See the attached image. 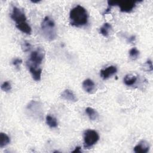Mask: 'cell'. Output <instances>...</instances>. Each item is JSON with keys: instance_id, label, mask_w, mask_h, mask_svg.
I'll return each mask as SVG.
<instances>
[{"instance_id": "obj_21", "label": "cell", "mask_w": 153, "mask_h": 153, "mask_svg": "<svg viewBox=\"0 0 153 153\" xmlns=\"http://www.w3.org/2000/svg\"><path fill=\"white\" fill-rule=\"evenodd\" d=\"M22 63V60L20 59H19V58L15 59L13 60V62H12L13 65L14 66H17V67H18Z\"/></svg>"}, {"instance_id": "obj_16", "label": "cell", "mask_w": 153, "mask_h": 153, "mask_svg": "<svg viewBox=\"0 0 153 153\" xmlns=\"http://www.w3.org/2000/svg\"><path fill=\"white\" fill-rule=\"evenodd\" d=\"M45 121H46L47 124L51 128H56L58 126V123L57 121L56 118L51 115H47Z\"/></svg>"}, {"instance_id": "obj_7", "label": "cell", "mask_w": 153, "mask_h": 153, "mask_svg": "<svg viewBox=\"0 0 153 153\" xmlns=\"http://www.w3.org/2000/svg\"><path fill=\"white\" fill-rule=\"evenodd\" d=\"M117 72V68L115 66H109L100 71V75L103 79H107Z\"/></svg>"}, {"instance_id": "obj_6", "label": "cell", "mask_w": 153, "mask_h": 153, "mask_svg": "<svg viewBox=\"0 0 153 153\" xmlns=\"http://www.w3.org/2000/svg\"><path fill=\"white\" fill-rule=\"evenodd\" d=\"M138 1H118L117 5L119 6L120 11L124 13H129L135 7L136 3Z\"/></svg>"}, {"instance_id": "obj_19", "label": "cell", "mask_w": 153, "mask_h": 153, "mask_svg": "<svg viewBox=\"0 0 153 153\" xmlns=\"http://www.w3.org/2000/svg\"><path fill=\"white\" fill-rule=\"evenodd\" d=\"M2 90L5 92H8L11 90V85L9 81H4L1 86Z\"/></svg>"}, {"instance_id": "obj_3", "label": "cell", "mask_w": 153, "mask_h": 153, "mask_svg": "<svg viewBox=\"0 0 153 153\" xmlns=\"http://www.w3.org/2000/svg\"><path fill=\"white\" fill-rule=\"evenodd\" d=\"M84 147L85 149H89L96 144L99 139L98 133L94 130L88 129L84 133Z\"/></svg>"}, {"instance_id": "obj_22", "label": "cell", "mask_w": 153, "mask_h": 153, "mask_svg": "<svg viewBox=\"0 0 153 153\" xmlns=\"http://www.w3.org/2000/svg\"><path fill=\"white\" fill-rule=\"evenodd\" d=\"M145 65L148 68V71H152V61L151 60H148L146 63H145Z\"/></svg>"}, {"instance_id": "obj_1", "label": "cell", "mask_w": 153, "mask_h": 153, "mask_svg": "<svg viewBox=\"0 0 153 153\" xmlns=\"http://www.w3.org/2000/svg\"><path fill=\"white\" fill-rule=\"evenodd\" d=\"M88 13L86 9L78 5L72 8L69 13L70 23L76 27H81L88 22Z\"/></svg>"}, {"instance_id": "obj_9", "label": "cell", "mask_w": 153, "mask_h": 153, "mask_svg": "<svg viewBox=\"0 0 153 153\" xmlns=\"http://www.w3.org/2000/svg\"><path fill=\"white\" fill-rule=\"evenodd\" d=\"M82 88L85 91L89 94H92L96 91V85L90 79H86L82 82Z\"/></svg>"}, {"instance_id": "obj_20", "label": "cell", "mask_w": 153, "mask_h": 153, "mask_svg": "<svg viewBox=\"0 0 153 153\" xmlns=\"http://www.w3.org/2000/svg\"><path fill=\"white\" fill-rule=\"evenodd\" d=\"M22 47L23 51L25 52H26L30 50V48L31 47V45L27 41H24V42L22 44Z\"/></svg>"}, {"instance_id": "obj_23", "label": "cell", "mask_w": 153, "mask_h": 153, "mask_svg": "<svg viewBox=\"0 0 153 153\" xmlns=\"http://www.w3.org/2000/svg\"><path fill=\"white\" fill-rule=\"evenodd\" d=\"M135 39H136V36L134 35H132L128 38L127 42H133L135 41Z\"/></svg>"}, {"instance_id": "obj_2", "label": "cell", "mask_w": 153, "mask_h": 153, "mask_svg": "<svg viewBox=\"0 0 153 153\" xmlns=\"http://www.w3.org/2000/svg\"><path fill=\"white\" fill-rule=\"evenodd\" d=\"M41 30L44 36L48 41H53L57 36L55 23L48 16H46L42 21Z\"/></svg>"}, {"instance_id": "obj_17", "label": "cell", "mask_w": 153, "mask_h": 153, "mask_svg": "<svg viewBox=\"0 0 153 153\" xmlns=\"http://www.w3.org/2000/svg\"><path fill=\"white\" fill-rule=\"evenodd\" d=\"M16 27L23 33H25L27 35H30L32 33V29L29 26V25L27 23V22L23 23L22 25L17 26Z\"/></svg>"}, {"instance_id": "obj_24", "label": "cell", "mask_w": 153, "mask_h": 153, "mask_svg": "<svg viewBox=\"0 0 153 153\" xmlns=\"http://www.w3.org/2000/svg\"><path fill=\"white\" fill-rule=\"evenodd\" d=\"M81 148L80 146H76L75 149L74 151H72V152H74V153H76V152H79L80 153L81 151Z\"/></svg>"}, {"instance_id": "obj_4", "label": "cell", "mask_w": 153, "mask_h": 153, "mask_svg": "<svg viewBox=\"0 0 153 153\" xmlns=\"http://www.w3.org/2000/svg\"><path fill=\"white\" fill-rule=\"evenodd\" d=\"M44 55L45 53L41 48H38L37 50L32 51L30 54L29 60L27 62V66L37 68L38 66L42 63Z\"/></svg>"}, {"instance_id": "obj_11", "label": "cell", "mask_w": 153, "mask_h": 153, "mask_svg": "<svg viewBox=\"0 0 153 153\" xmlns=\"http://www.w3.org/2000/svg\"><path fill=\"white\" fill-rule=\"evenodd\" d=\"M27 67L29 68V72L32 75V78L36 81H40L41 78L42 69L41 68H35L33 66H27Z\"/></svg>"}, {"instance_id": "obj_5", "label": "cell", "mask_w": 153, "mask_h": 153, "mask_svg": "<svg viewBox=\"0 0 153 153\" xmlns=\"http://www.w3.org/2000/svg\"><path fill=\"white\" fill-rule=\"evenodd\" d=\"M11 18L16 23V26L26 23V17L23 11L17 7H13L10 15Z\"/></svg>"}, {"instance_id": "obj_25", "label": "cell", "mask_w": 153, "mask_h": 153, "mask_svg": "<svg viewBox=\"0 0 153 153\" xmlns=\"http://www.w3.org/2000/svg\"><path fill=\"white\" fill-rule=\"evenodd\" d=\"M39 1H32V2H33V3H38Z\"/></svg>"}, {"instance_id": "obj_18", "label": "cell", "mask_w": 153, "mask_h": 153, "mask_svg": "<svg viewBox=\"0 0 153 153\" xmlns=\"http://www.w3.org/2000/svg\"><path fill=\"white\" fill-rule=\"evenodd\" d=\"M129 57L130 59H131L132 60H136L138 58L139 56V51L136 48H132L129 51Z\"/></svg>"}, {"instance_id": "obj_12", "label": "cell", "mask_w": 153, "mask_h": 153, "mask_svg": "<svg viewBox=\"0 0 153 153\" xmlns=\"http://www.w3.org/2000/svg\"><path fill=\"white\" fill-rule=\"evenodd\" d=\"M137 76L133 74H128L125 75L123 79L124 83L127 86H131L134 84L137 81Z\"/></svg>"}, {"instance_id": "obj_10", "label": "cell", "mask_w": 153, "mask_h": 153, "mask_svg": "<svg viewBox=\"0 0 153 153\" xmlns=\"http://www.w3.org/2000/svg\"><path fill=\"white\" fill-rule=\"evenodd\" d=\"M60 97L63 99L70 102H76L77 101V97L75 94L69 89H66L63 91L60 94Z\"/></svg>"}, {"instance_id": "obj_8", "label": "cell", "mask_w": 153, "mask_h": 153, "mask_svg": "<svg viewBox=\"0 0 153 153\" xmlns=\"http://www.w3.org/2000/svg\"><path fill=\"white\" fill-rule=\"evenodd\" d=\"M149 150V145L145 140L140 141L134 147L133 151L136 153H147Z\"/></svg>"}, {"instance_id": "obj_15", "label": "cell", "mask_w": 153, "mask_h": 153, "mask_svg": "<svg viewBox=\"0 0 153 153\" xmlns=\"http://www.w3.org/2000/svg\"><path fill=\"white\" fill-rule=\"evenodd\" d=\"M10 143V137L4 133H0V148H2Z\"/></svg>"}, {"instance_id": "obj_14", "label": "cell", "mask_w": 153, "mask_h": 153, "mask_svg": "<svg viewBox=\"0 0 153 153\" xmlns=\"http://www.w3.org/2000/svg\"><path fill=\"white\" fill-rule=\"evenodd\" d=\"M112 29L111 25L109 23H105L99 29V32L105 37L109 36V30Z\"/></svg>"}, {"instance_id": "obj_13", "label": "cell", "mask_w": 153, "mask_h": 153, "mask_svg": "<svg viewBox=\"0 0 153 153\" xmlns=\"http://www.w3.org/2000/svg\"><path fill=\"white\" fill-rule=\"evenodd\" d=\"M85 113L88 117V118L92 121L97 120L99 117L98 112L94 109L91 107H87L85 109Z\"/></svg>"}]
</instances>
